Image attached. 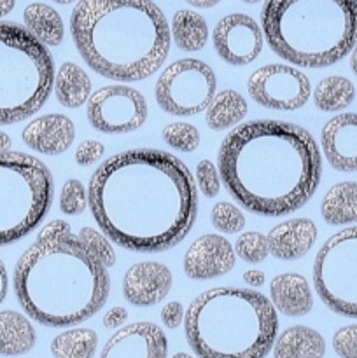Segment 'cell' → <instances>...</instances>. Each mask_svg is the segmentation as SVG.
<instances>
[{
	"label": "cell",
	"mask_w": 357,
	"mask_h": 358,
	"mask_svg": "<svg viewBox=\"0 0 357 358\" xmlns=\"http://www.w3.org/2000/svg\"><path fill=\"white\" fill-rule=\"evenodd\" d=\"M90 210L100 231L130 252L158 254L181 243L198 215V187L184 161L158 149H132L91 175Z\"/></svg>",
	"instance_id": "6da1fadb"
},
{
	"label": "cell",
	"mask_w": 357,
	"mask_h": 358,
	"mask_svg": "<svg viewBox=\"0 0 357 358\" xmlns=\"http://www.w3.org/2000/svg\"><path fill=\"white\" fill-rule=\"evenodd\" d=\"M220 180L248 212L284 217L310 201L321 184L322 156L308 129L258 119L234 126L217 152Z\"/></svg>",
	"instance_id": "7a4b0ae2"
},
{
	"label": "cell",
	"mask_w": 357,
	"mask_h": 358,
	"mask_svg": "<svg viewBox=\"0 0 357 358\" xmlns=\"http://www.w3.org/2000/svg\"><path fill=\"white\" fill-rule=\"evenodd\" d=\"M14 294L28 318L44 327L83 324L107 303V268L65 220H52L18 259Z\"/></svg>",
	"instance_id": "3957f363"
},
{
	"label": "cell",
	"mask_w": 357,
	"mask_h": 358,
	"mask_svg": "<svg viewBox=\"0 0 357 358\" xmlns=\"http://www.w3.org/2000/svg\"><path fill=\"white\" fill-rule=\"evenodd\" d=\"M70 34L91 70L122 83L156 73L172 45L170 24L153 0H79Z\"/></svg>",
	"instance_id": "277c9868"
},
{
	"label": "cell",
	"mask_w": 357,
	"mask_h": 358,
	"mask_svg": "<svg viewBox=\"0 0 357 358\" xmlns=\"http://www.w3.org/2000/svg\"><path fill=\"white\" fill-rule=\"evenodd\" d=\"M184 332L198 358H266L279 318L272 301L258 290L216 287L189 304Z\"/></svg>",
	"instance_id": "5b68a950"
},
{
	"label": "cell",
	"mask_w": 357,
	"mask_h": 358,
	"mask_svg": "<svg viewBox=\"0 0 357 358\" xmlns=\"http://www.w3.org/2000/svg\"><path fill=\"white\" fill-rule=\"evenodd\" d=\"M265 41L294 66L326 69L357 44V0H266Z\"/></svg>",
	"instance_id": "8992f818"
},
{
	"label": "cell",
	"mask_w": 357,
	"mask_h": 358,
	"mask_svg": "<svg viewBox=\"0 0 357 358\" xmlns=\"http://www.w3.org/2000/svg\"><path fill=\"white\" fill-rule=\"evenodd\" d=\"M48 45L18 23L0 21V126L31 117L55 84Z\"/></svg>",
	"instance_id": "52a82bcc"
},
{
	"label": "cell",
	"mask_w": 357,
	"mask_h": 358,
	"mask_svg": "<svg viewBox=\"0 0 357 358\" xmlns=\"http://www.w3.org/2000/svg\"><path fill=\"white\" fill-rule=\"evenodd\" d=\"M55 198L49 168L24 152H0V247H7L35 231L46 219Z\"/></svg>",
	"instance_id": "ba28073f"
},
{
	"label": "cell",
	"mask_w": 357,
	"mask_h": 358,
	"mask_svg": "<svg viewBox=\"0 0 357 358\" xmlns=\"http://www.w3.org/2000/svg\"><path fill=\"white\" fill-rule=\"evenodd\" d=\"M314 287L332 313L357 318V226L338 231L318 248Z\"/></svg>",
	"instance_id": "9c48e42d"
},
{
	"label": "cell",
	"mask_w": 357,
	"mask_h": 358,
	"mask_svg": "<svg viewBox=\"0 0 357 358\" xmlns=\"http://www.w3.org/2000/svg\"><path fill=\"white\" fill-rule=\"evenodd\" d=\"M217 93V79L205 62L184 58L164 66L154 86V96L163 112L189 117L206 110Z\"/></svg>",
	"instance_id": "30bf717a"
},
{
	"label": "cell",
	"mask_w": 357,
	"mask_h": 358,
	"mask_svg": "<svg viewBox=\"0 0 357 358\" xmlns=\"http://www.w3.org/2000/svg\"><path fill=\"white\" fill-rule=\"evenodd\" d=\"M147 101L140 91L125 84H111L91 93L86 103L90 124L105 135H122L139 129L147 119Z\"/></svg>",
	"instance_id": "8fae6325"
},
{
	"label": "cell",
	"mask_w": 357,
	"mask_h": 358,
	"mask_svg": "<svg viewBox=\"0 0 357 358\" xmlns=\"http://www.w3.org/2000/svg\"><path fill=\"white\" fill-rule=\"evenodd\" d=\"M252 100L270 110H298L312 96L310 79L301 70L282 63H270L248 77Z\"/></svg>",
	"instance_id": "7c38bea8"
},
{
	"label": "cell",
	"mask_w": 357,
	"mask_h": 358,
	"mask_svg": "<svg viewBox=\"0 0 357 358\" xmlns=\"http://www.w3.org/2000/svg\"><path fill=\"white\" fill-rule=\"evenodd\" d=\"M212 42L223 62L233 66H245L262 52L265 35L254 17L234 13L224 16L216 24Z\"/></svg>",
	"instance_id": "4fadbf2b"
},
{
	"label": "cell",
	"mask_w": 357,
	"mask_h": 358,
	"mask_svg": "<svg viewBox=\"0 0 357 358\" xmlns=\"http://www.w3.org/2000/svg\"><path fill=\"white\" fill-rule=\"evenodd\" d=\"M168 341L163 329L150 322L122 325L108 338L100 358H167Z\"/></svg>",
	"instance_id": "5bb4252c"
},
{
	"label": "cell",
	"mask_w": 357,
	"mask_h": 358,
	"mask_svg": "<svg viewBox=\"0 0 357 358\" xmlns=\"http://www.w3.org/2000/svg\"><path fill=\"white\" fill-rule=\"evenodd\" d=\"M234 248L220 234L196 238L184 254V273L188 278L205 282L227 275L234 268Z\"/></svg>",
	"instance_id": "9a60e30c"
},
{
	"label": "cell",
	"mask_w": 357,
	"mask_h": 358,
	"mask_svg": "<svg viewBox=\"0 0 357 358\" xmlns=\"http://www.w3.org/2000/svg\"><path fill=\"white\" fill-rule=\"evenodd\" d=\"M172 273L161 262L144 261L133 264L122 278V296L136 308L160 304L172 289Z\"/></svg>",
	"instance_id": "2e32d148"
},
{
	"label": "cell",
	"mask_w": 357,
	"mask_h": 358,
	"mask_svg": "<svg viewBox=\"0 0 357 358\" xmlns=\"http://www.w3.org/2000/svg\"><path fill=\"white\" fill-rule=\"evenodd\" d=\"M326 161L343 173L357 171V114L345 112L329 119L321 133Z\"/></svg>",
	"instance_id": "e0dca14e"
},
{
	"label": "cell",
	"mask_w": 357,
	"mask_h": 358,
	"mask_svg": "<svg viewBox=\"0 0 357 358\" xmlns=\"http://www.w3.org/2000/svg\"><path fill=\"white\" fill-rule=\"evenodd\" d=\"M24 145L44 156H59L70 149L76 138L72 119L63 114H46L24 126L21 133Z\"/></svg>",
	"instance_id": "ac0fdd59"
},
{
	"label": "cell",
	"mask_w": 357,
	"mask_h": 358,
	"mask_svg": "<svg viewBox=\"0 0 357 358\" xmlns=\"http://www.w3.org/2000/svg\"><path fill=\"white\" fill-rule=\"evenodd\" d=\"M317 236V226L310 219L284 220L266 234L270 254L280 261H296L304 257L315 245Z\"/></svg>",
	"instance_id": "d6986e66"
},
{
	"label": "cell",
	"mask_w": 357,
	"mask_h": 358,
	"mask_svg": "<svg viewBox=\"0 0 357 358\" xmlns=\"http://www.w3.org/2000/svg\"><path fill=\"white\" fill-rule=\"evenodd\" d=\"M270 301L286 317H304L314 308L310 283L298 273H284L270 283Z\"/></svg>",
	"instance_id": "ffe728a7"
},
{
	"label": "cell",
	"mask_w": 357,
	"mask_h": 358,
	"mask_svg": "<svg viewBox=\"0 0 357 358\" xmlns=\"http://www.w3.org/2000/svg\"><path fill=\"white\" fill-rule=\"evenodd\" d=\"M273 358H324L326 341L315 329L293 325L276 336Z\"/></svg>",
	"instance_id": "44dd1931"
},
{
	"label": "cell",
	"mask_w": 357,
	"mask_h": 358,
	"mask_svg": "<svg viewBox=\"0 0 357 358\" xmlns=\"http://www.w3.org/2000/svg\"><path fill=\"white\" fill-rule=\"evenodd\" d=\"M37 334L24 315L18 311H0V355L20 357L31 352Z\"/></svg>",
	"instance_id": "7402d4cb"
},
{
	"label": "cell",
	"mask_w": 357,
	"mask_h": 358,
	"mask_svg": "<svg viewBox=\"0 0 357 358\" xmlns=\"http://www.w3.org/2000/svg\"><path fill=\"white\" fill-rule=\"evenodd\" d=\"M55 96L63 107L79 108L91 96V79L77 63L65 62L55 73Z\"/></svg>",
	"instance_id": "603a6c76"
},
{
	"label": "cell",
	"mask_w": 357,
	"mask_h": 358,
	"mask_svg": "<svg viewBox=\"0 0 357 358\" xmlns=\"http://www.w3.org/2000/svg\"><path fill=\"white\" fill-rule=\"evenodd\" d=\"M321 215L329 226L357 222V182H340L324 194Z\"/></svg>",
	"instance_id": "cb8c5ba5"
},
{
	"label": "cell",
	"mask_w": 357,
	"mask_h": 358,
	"mask_svg": "<svg viewBox=\"0 0 357 358\" xmlns=\"http://www.w3.org/2000/svg\"><path fill=\"white\" fill-rule=\"evenodd\" d=\"M248 112L247 100L244 94L234 90H224L216 93L205 110V122L212 131L234 128L245 119Z\"/></svg>",
	"instance_id": "d4e9b609"
},
{
	"label": "cell",
	"mask_w": 357,
	"mask_h": 358,
	"mask_svg": "<svg viewBox=\"0 0 357 358\" xmlns=\"http://www.w3.org/2000/svg\"><path fill=\"white\" fill-rule=\"evenodd\" d=\"M24 28L44 45H59L65 37V24L58 10L42 2H34L23 10Z\"/></svg>",
	"instance_id": "484cf974"
},
{
	"label": "cell",
	"mask_w": 357,
	"mask_h": 358,
	"mask_svg": "<svg viewBox=\"0 0 357 358\" xmlns=\"http://www.w3.org/2000/svg\"><path fill=\"white\" fill-rule=\"evenodd\" d=\"M172 41L186 52L202 51L209 42V24L202 14L181 9L174 14L170 23Z\"/></svg>",
	"instance_id": "4316f807"
},
{
	"label": "cell",
	"mask_w": 357,
	"mask_h": 358,
	"mask_svg": "<svg viewBox=\"0 0 357 358\" xmlns=\"http://www.w3.org/2000/svg\"><path fill=\"white\" fill-rule=\"evenodd\" d=\"M314 103L322 112H340L349 107L356 98V87L352 80L343 76H329L318 80L315 86Z\"/></svg>",
	"instance_id": "83f0119b"
},
{
	"label": "cell",
	"mask_w": 357,
	"mask_h": 358,
	"mask_svg": "<svg viewBox=\"0 0 357 358\" xmlns=\"http://www.w3.org/2000/svg\"><path fill=\"white\" fill-rule=\"evenodd\" d=\"M98 336L91 329H69L51 341L55 358H93L97 353Z\"/></svg>",
	"instance_id": "f1b7e54d"
},
{
	"label": "cell",
	"mask_w": 357,
	"mask_h": 358,
	"mask_svg": "<svg viewBox=\"0 0 357 358\" xmlns=\"http://www.w3.org/2000/svg\"><path fill=\"white\" fill-rule=\"evenodd\" d=\"M164 143L178 152H192L200 147V131L189 122H170L161 131Z\"/></svg>",
	"instance_id": "f546056e"
},
{
	"label": "cell",
	"mask_w": 357,
	"mask_h": 358,
	"mask_svg": "<svg viewBox=\"0 0 357 358\" xmlns=\"http://www.w3.org/2000/svg\"><path fill=\"white\" fill-rule=\"evenodd\" d=\"M234 254L244 262L248 264H259L270 255V245L266 234L258 233V231H248V233L240 234L234 241Z\"/></svg>",
	"instance_id": "4dcf8cb0"
},
{
	"label": "cell",
	"mask_w": 357,
	"mask_h": 358,
	"mask_svg": "<svg viewBox=\"0 0 357 358\" xmlns=\"http://www.w3.org/2000/svg\"><path fill=\"white\" fill-rule=\"evenodd\" d=\"M212 226L223 234H237L245 227V215L238 206L230 201H219L210 212Z\"/></svg>",
	"instance_id": "1f68e13d"
},
{
	"label": "cell",
	"mask_w": 357,
	"mask_h": 358,
	"mask_svg": "<svg viewBox=\"0 0 357 358\" xmlns=\"http://www.w3.org/2000/svg\"><path fill=\"white\" fill-rule=\"evenodd\" d=\"M77 236L105 268H112L115 264V252L104 231H97L94 227H83L77 233Z\"/></svg>",
	"instance_id": "d6a6232c"
},
{
	"label": "cell",
	"mask_w": 357,
	"mask_h": 358,
	"mask_svg": "<svg viewBox=\"0 0 357 358\" xmlns=\"http://www.w3.org/2000/svg\"><path fill=\"white\" fill-rule=\"evenodd\" d=\"M90 206V194L84 184L77 178H70L63 184L59 192V210L65 215H80Z\"/></svg>",
	"instance_id": "836d02e7"
},
{
	"label": "cell",
	"mask_w": 357,
	"mask_h": 358,
	"mask_svg": "<svg viewBox=\"0 0 357 358\" xmlns=\"http://www.w3.org/2000/svg\"><path fill=\"white\" fill-rule=\"evenodd\" d=\"M196 187L205 198H216L220 191V175L217 164L210 159H202L195 170Z\"/></svg>",
	"instance_id": "e575fe53"
},
{
	"label": "cell",
	"mask_w": 357,
	"mask_h": 358,
	"mask_svg": "<svg viewBox=\"0 0 357 358\" xmlns=\"http://www.w3.org/2000/svg\"><path fill=\"white\" fill-rule=\"evenodd\" d=\"M332 350L340 358H357V324L345 325L335 332Z\"/></svg>",
	"instance_id": "d590c367"
},
{
	"label": "cell",
	"mask_w": 357,
	"mask_h": 358,
	"mask_svg": "<svg viewBox=\"0 0 357 358\" xmlns=\"http://www.w3.org/2000/svg\"><path fill=\"white\" fill-rule=\"evenodd\" d=\"M105 145L98 140H84L76 149V163L79 166H91L104 157Z\"/></svg>",
	"instance_id": "8d00e7d4"
},
{
	"label": "cell",
	"mask_w": 357,
	"mask_h": 358,
	"mask_svg": "<svg viewBox=\"0 0 357 358\" xmlns=\"http://www.w3.org/2000/svg\"><path fill=\"white\" fill-rule=\"evenodd\" d=\"M184 317H186V311L182 308L181 303L177 301H172V303L164 304L163 310H161V322L167 329H177L178 325L184 324Z\"/></svg>",
	"instance_id": "74e56055"
},
{
	"label": "cell",
	"mask_w": 357,
	"mask_h": 358,
	"mask_svg": "<svg viewBox=\"0 0 357 358\" xmlns=\"http://www.w3.org/2000/svg\"><path fill=\"white\" fill-rule=\"evenodd\" d=\"M128 320V311L121 306L111 308L107 313L104 315V327L105 329H119L125 325V322Z\"/></svg>",
	"instance_id": "f35d334b"
},
{
	"label": "cell",
	"mask_w": 357,
	"mask_h": 358,
	"mask_svg": "<svg viewBox=\"0 0 357 358\" xmlns=\"http://www.w3.org/2000/svg\"><path fill=\"white\" fill-rule=\"evenodd\" d=\"M244 282L247 283L248 287H252V289H259V287L265 285L266 282L265 273L259 271V269H248V271L244 273Z\"/></svg>",
	"instance_id": "ab89813d"
},
{
	"label": "cell",
	"mask_w": 357,
	"mask_h": 358,
	"mask_svg": "<svg viewBox=\"0 0 357 358\" xmlns=\"http://www.w3.org/2000/svg\"><path fill=\"white\" fill-rule=\"evenodd\" d=\"M7 292H9V275H7L6 264L0 259V304L6 301Z\"/></svg>",
	"instance_id": "60d3db41"
},
{
	"label": "cell",
	"mask_w": 357,
	"mask_h": 358,
	"mask_svg": "<svg viewBox=\"0 0 357 358\" xmlns=\"http://www.w3.org/2000/svg\"><path fill=\"white\" fill-rule=\"evenodd\" d=\"M184 2H188L189 6L196 7V9H210V7L217 6L220 0H184Z\"/></svg>",
	"instance_id": "b9f144b4"
},
{
	"label": "cell",
	"mask_w": 357,
	"mask_h": 358,
	"mask_svg": "<svg viewBox=\"0 0 357 358\" xmlns=\"http://www.w3.org/2000/svg\"><path fill=\"white\" fill-rule=\"evenodd\" d=\"M16 6V0H0V20L6 17Z\"/></svg>",
	"instance_id": "7bdbcfd3"
},
{
	"label": "cell",
	"mask_w": 357,
	"mask_h": 358,
	"mask_svg": "<svg viewBox=\"0 0 357 358\" xmlns=\"http://www.w3.org/2000/svg\"><path fill=\"white\" fill-rule=\"evenodd\" d=\"M10 145H13V140L7 135L6 131H0V152H6V150H10Z\"/></svg>",
	"instance_id": "ee69618b"
},
{
	"label": "cell",
	"mask_w": 357,
	"mask_h": 358,
	"mask_svg": "<svg viewBox=\"0 0 357 358\" xmlns=\"http://www.w3.org/2000/svg\"><path fill=\"white\" fill-rule=\"evenodd\" d=\"M350 69L357 76V44L354 45V49L350 51Z\"/></svg>",
	"instance_id": "f6af8a7d"
},
{
	"label": "cell",
	"mask_w": 357,
	"mask_h": 358,
	"mask_svg": "<svg viewBox=\"0 0 357 358\" xmlns=\"http://www.w3.org/2000/svg\"><path fill=\"white\" fill-rule=\"evenodd\" d=\"M55 3H59V6H69V3L79 2V0H52Z\"/></svg>",
	"instance_id": "bcb514c9"
},
{
	"label": "cell",
	"mask_w": 357,
	"mask_h": 358,
	"mask_svg": "<svg viewBox=\"0 0 357 358\" xmlns=\"http://www.w3.org/2000/svg\"><path fill=\"white\" fill-rule=\"evenodd\" d=\"M172 358H195V357H191L189 355V353H182V352H178V353H175L174 357Z\"/></svg>",
	"instance_id": "7dc6e473"
},
{
	"label": "cell",
	"mask_w": 357,
	"mask_h": 358,
	"mask_svg": "<svg viewBox=\"0 0 357 358\" xmlns=\"http://www.w3.org/2000/svg\"><path fill=\"white\" fill-rule=\"evenodd\" d=\"M240 2H244V3H259V2H262V0H240Z\"/></svg>",
	"instance_id": "c3c4849f"
}]
</instances>
